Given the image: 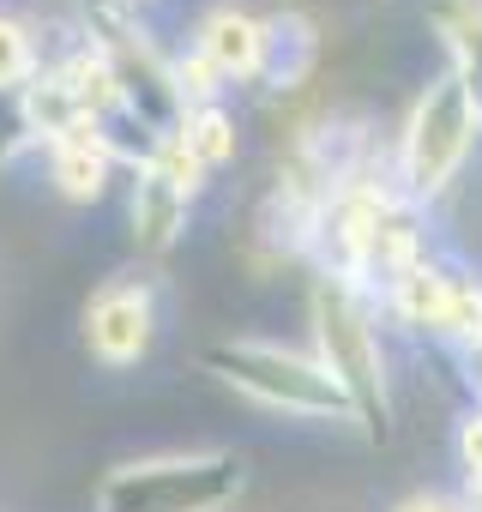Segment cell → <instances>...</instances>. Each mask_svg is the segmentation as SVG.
<instances>
[{
    "instance_id": "6da1fadb",
    "label": "cell",
    "mask_w": 482,
    "mask_h": 512,
    "mask_svg": "<svg viewBox=\"0 0 482 512\" xmlns=\"http://www.w3.org/2000/svg\"><path fill=\"white\" fill-rule=\"evenodd\" d=\"M205 374H217L229 392H241L248 404L272 410V416H296V422H326V428H362L356 404L338 392V380L290 344L272 338H217L199 350Z\"/></svg>"
},
{
    "instance_id": "7a4b0ae2",
    "label": "cell",
    "mask_w": 482,
    "mask_h": 512,
    "mask_svg": "<svg viewBox=\"0 0 482 512\" xmlns=\"http://www.w3.org/2000/svg\"><path fill=\"white\" fill-rule=\"evenodd\" d=\"M476 145H482V103H476V91L452 67H440L416 91V103H410V115L398 127V151H392L398 193L410 205L446 199L458 187V175H464Z\"/></svg>"
},
{
    "instance_id": "3957f363",
    "label": "cell",
    "mask_w": 482,
    "mask_h": 512,
    "mask_svg": "<svg viewBox=\"0 0 482 512\" xmlns=\"http://www.w3.org/2000/svg\"><path fill=\"white\" fill-rule=\"evenodd\" d=\"M308 326H314V362L356 404V422L368 434H386L392 374H386V344H380V326H374V296L356 290V284H338V278H314Z\"/></svg>"
},
{
    "instance_id": "277c9868",
    "label": "cell",
    "mask_w": 482,
    "mask_h": 512,
    "mask_svg": "<svg viewBox=\"0 0 482 512\" xmlns=\"http://www.w3.org/2000/svg\"><path fill=\"white\" fill-rule=\"evenodd\" d=\"M241 458L223 446L205 452H151V458H127L115 464L97 494L91 512H229L241 494Z\"/></svg>"
},
{
    "instance_id": "5b68a950",
    "label": "cell",
    "mask_w": 482,
    "mask_h": 512,
    "mask_svg": "<svg viewBox=\"0 0 482 512\" xmlns=\"http://www.w3.org/2000/svg\"><path fill=\"white\" fill-rule=\"evenodd\" d=\"M157 344V290L145 278H109L85 302V350L109 374H127Z\"/></svg>"
},
{
    "instance_id": "8992f818",
    "label": "cell",
    "mask_w": 482,
    "mask_h": 512,
    "mask_svg": "<svg viewBox=\"0 0 482 512\" xmlns=\"http://www.w3.org/2000/svg\"><path fill=\"white\" fill-rule=\"evenodd\" d=\"M187 217H193V193H181L157 163H133V181H127V235L145 260H163V253L181 247L187 235Z\"/></svg>"
},
{
    "instance_id": "52a82bcc",
    "label": "cell",
    "mask_w": 482,
    "mask_h": 512,
    "mask_svg": "<svg viewBox=\"0 0 482 512\" xmlns=\"http://www.w3.org/2000/svg\"><path fill=\"white\" fill-rule=\"evenodd\" d=\"M223 85H254L260 79V55H266V19L223 0L211 7L199 25H193V43H187Z\"/></svg>"
},
{
    "instance_id": "ba28073f",
    "label": "cell",
    "mask_w": 482,
    "mask_h": 512,
    "mask_svg": "<svg viewBox=\"0 0 482 512\" xmlns=\"http://www.w3.org/2000/svg\"><path fill=\"white\" fill-rule=\"evenodd\" d=\"M43 163H49L55 199H67V205H97V199H109L115 169H127L121 151H115L103 133H67V139L43 145Z\"/></svg>"
},
{
    "instance_id": "9c48e42d",
    "label": "cell",
    "mask_w": 482,
    "mask_h": 512,
    "mask_svg": "<svg viewBox=\"0 0 482 512\" xmlns=\"http://www.w3.org/2000/svg\"><path fill=\"white\" fill-rule=\"evenodd\" d=\"M314 61H320V31L308 13H272L266 19V55H260V79L266 91L290 97L314 79Z\"/></svg>"
},
{
    "instance_id": "30bf717a",
    "label": "cell",
    "mask_w": 482,
    "mask_h": 512,
    "mask_svg": "<svg viewBox=\"0 0 482 512\" xmlns=\"http://www.w3.org/2000/svg\"><path fill=\"white\" fill-rule=\"evenodd\" d=\"M446 266L434 260H416L410 272H398L392 284H380V308L398 320V326H410V332H428V338H440V314H446Z\"/></svg>"
},
{
    "instance_id": "8fae6325",
    "label": "cell",
    "mask_w": 482,
    "mask_h": 512,
    "mask_svg": "<svg viewBox=\"0 0 482 512\" xmlns=\"http://www.w3.org/2000/svg\"><path fill=\"white\" fill-rule=\"evenodd\" d=\"M175 145H181L205 175H217V169H229V163L241 157V121H235L229 103H199V109H187V115L175 121Z\"/></svg>"
},
{
    "instance_id": "7c38bea8",
    "label": "cell",
    "mask_w": 482,
    "mask_h": 512,
    "mask_svg": "<svg viewBox=\"0 0 482 512\" xmlns=\"http://www.w3.org/2000/svg\"><path fill=\"white\" fill-rule=\"evenodd\" d=\"M43 37H37V19L0 7V97H19L37 73H43Z\"/></svg>"
},
{
    "instance_id": "4fadbf2b",
    "label": "cell",
    "mask_w": 482,
    "mask_h": 512,
    "mask_svg": "<svg viewBox=\"0 0 482 512\" xmlns=\"http://www.w3.org/2000/svg\"><path fill=\"white\" fill-rule=\"evenodd\" d=\"M440 338H446V344H464V350L482 338V278H470V272H452V278H446Z\"/></svg>"
},
{
    "instance_id": "5bb4252c",
    "label": "cell",
    "mask_w": 482,
    "mask_h": 512,
    "mask_svg": "<svg viewBox=\"0 0 482 512\" xmlns=\"http://www.w3.org/2000/svg\"><path fill=\"white\" fill-rule=\"evenodd\" d=\"M452 458L464 476H482V404H470L452 428Z\"/></svg>"
},
{
    "instance_id": "9a60e30c",
    "label": "cell",
    "mask_w": 482,
    "mask_h": 512,
    "mask_svg": "<svg viewBox=\"0 0 482 512\" xmlns=\"http://www.w3.org/2000/svg\"><path fill=\"white\" fill-rule=\"evenodd\" d=\"M392 512H464V506H458V494H440V488H416V494H404Z\"/></svg>"
},
{
    "instance_id": "2e32d148",
    "label": "cell",
    "mask_w": 482,
    "mask_h": 512,
    "mask_svg": "<svg viewBox=\"0 0 482 512\" xmlns=\"http://www.w3.org/2000/svg\"><path fill=\"white\" fill-rule=\"evenodd\" d=\"M458 506H464V512H482V476H464V482H458Z\"/></svg>"
},
{
    "instance_id": "e0dca14e",
    "label": "cell",
    "mask_w": 482,
    "mask_h": 512,
    "mask_svg": "<svg viewBox=\"0 0 482 512\" xmlns=\"http://www.w3.org/2000/svg\"><path fill=\"white\" fill-rule=\"evenodd\" d=\"M115 7H127V13H145V7H157V0H115Z\"/></svg>"
},
{
    "instance_id": "ac0fdd59",
    "label": "cell",
    "mask_w": 482,
    "mask_h": 512,
    "mask_svg": "<svg viewBox=\"0 0 482 512\" xmlns=\"http://www.w3.org/2000/svg\"><path fill=\"white\" fill-rule=\"evenodd\" d=\"M476 362V404H482V356H470Z\"/></svg>"
},
{
    "instance_id": "d6986e66",
    "label": "cell",
    "mask_w": 482,
    "mask_h": 512,
    "mask_svg": "<svg viewBox=\"0 0 482 512\" xmlns=\"http://www.w3.org/2000/svg\"><path fill=\"white\" fill-rule=\"evenodd\" d=\"M470 356H482V338H476V344H470Z\"/></svg>"
}]
</instances>
